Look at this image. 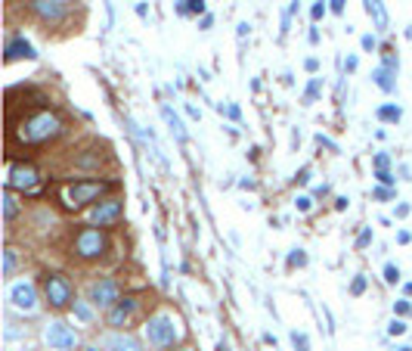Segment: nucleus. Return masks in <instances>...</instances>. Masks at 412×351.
<instances>
[{
	"label": "nucleus",
	"mask_w": 412,
	"mask_h": 351,
	"mask_svg": "<svg viewBox=\"0 0 412 351\" xmlns=\"http://www.w3.org/2000/svg\"><path fill=\"white\" fill-rule=\"evenodd\" d=\"M63 118L56 112H47V109H40V112H31L25 115L19 125H13V137L22 143V147H38V143H47V140H56L59 134H63Z\"/></svg>",
	"instance_id": "f257e3e1"
},
{
	"label": "nucleus",
	"mask_w": 412,
	"mask_h": 351,
	"mask_svg": "<svg viewBox=\"0 0 412 351\" xmlns=\"http://www.w3.org/2000/svg\"><path fill=\"white\" fill-rule=\"evenodd\" d=\"M106 190H109V181H72V184L63 187V202H65V209L78 211L87 202L99 199Z\"/></svg>",
	"instance_id": "f03ea898"
},
{
	"label": "nucleus",
	"mask_w": 412,
	"mask_h": 351,
	"mask_svg": "<svg viewBox=\"0 0 412 351\" xmlns=\"http://www.w3.org/2000/svg\"><path fill=\"white\" fill-rule=\"evenodd\" d=\"M106 249H109V239L99 227H84L81 234L75 236V255H78L81 261H97L106 255Z\"/></svg>",
	"instance_id": "7ed1b4c3"
},
{
	"label": "nucleus",
	"mask_w": 412,
	"mask_h": 351,
	"mask_svg": "<svg viewBox=\"0 0 412 351\" xmlns=\"http://www.w3.org/2000/svg\"><path fill=\"white\" fill-rule=\"evenodd\" d=\"M177 320L170 318V314H152L149 320H146V339H149V345L156 348H168L177 342Z\"/></svg>",
	"instance_id": "20e7f679"
},
{
	"label": "nucleus",
	"mask_w": 412,
	"mask_h": 351,
	"mask_svg": "<svg viewBox=\"0 0 412 351\" xmlns=\"http://www.w3.org/2000/svg\"><path fill=\"white\" fill-rule=\"evenodd\" d=\"M72 295L75 293H72L68 277H63V273H47L44 277V298L53 311H63V308L72 305Z\"/></svg>",
	"instance_id": "39448f33"
},
{
	"label": "nucleus",
	"mask_w": 412,
	"mask_h": 351,
	"mask_svg": "<svg viewBox=\"0 0 412 351\" xmlns=\"http://www.w3.org/2000/svg\"><path fill=\"white\" fill-rule=\"evenodd\" d=\"M38 181L40 174L31 162H10V168H6V187L10 190H34Z\"/></svg>",
	"instance_id": "423d86ee"
},
{
	"label": "nucleus",
	"mask_w": 412,
	"mask_h": 351,
	"mask_svg": "<svg viewBox=\"0 0 412 351\" xmlns=\"http://www.w3.org/2000/svg\"><path fill=\"white\" fill-rule=\"evenodd\" d=\"M87 298H90V305H97V308H112V305H118V298H121V286H118L112 277L93 280L90 289H87Z\"/></svg>",
	"instance_id": "0eeeda50"
},
{
	"label": "nucleus",
	"mask_w": 412,
	"mask_h": 351,
	"mask_svg": "<svg viewBox=\"0 0 412 351\" xmlns=\"http://www.w3.org/2000/svg\"><path fill=\"white\" fill-rule=\"evenodd\" d=\"M10 302H13V308H19V311H25V314L38 311V286L28 283V280L13 283L10 286Z\"/></svg>",
	"instance_id": "6e6552de"
},
{
	"label": "nucleus",
	"mask_w": 412,
	"mask_h": 351,
	"mask_svg": "<svg viewBox=\"0 0 412 351\" xmlns=\"http://www.w3.org/2000/svg\"><path fill=\"white\" fill-rule=\"evenodd\" d=\"M121 211H124V202L118 199V196H112V199H102V202L93 205L90 221H93V224H99V227H109V224H115V221L121 218Z\"/></svg>",
	"instance_id": "1a4fd4ad"
},
{
	"label": "nucleus",
	"mask_w": 412,
	"mask_h": 351,
	"mask_svg": "<svg viewBox=\"0 0 412 351\" xmlns=\"http://www.w3.org/2000/svg\"><path fill=\"white\" fill-rule=\"evenodd\" d=\"M44 342L53 351H72L75 348V332L65 327V323H59V320H53V323H47L44 327Z\"/></svg>",
	"instance_id": "9d476101"
},
{
	"label": "nucleus",
	"mask_w": 412,
	"mask_h": 351,
	"mask_svg": "<svg viewBox=\"0 0 412 351\" xmlns=\"http://www.w3.org/2000/svg\"><path fill=\"white\" fill-rule=\"evenodd\" d=\"M31 13L47 25H59L65 19V4L63 0H31Z\"/></svg>",
	"instance_id": "9b49d317"
},
{
	"label": "nucleus",
	"mask_w": 412,
	"mask_h": 351,
	"mask_svg": "<svg viewBox=\"0 0 412 351\" xmlns=\"http://www.w3.org/2000/svg\"><path fill=\"white\" fill-rule=\"evenodd\" d=\"M134 311H136V295L118 298V305L109 308V323H112V327H121V323H127L134 318Z\"/></svg>",
	"instance_id": "f8f14e48"
},
{
	"label": "nucleus",
	"mask_w": 412,
	"mask_h": 351,
	"mask_svg": "<svg viewBox=\"0 0 412 351\" xmlns=\"http://www.w3.org/2000/svg\"><path fill=\"white\" fill-rule=\"evenodd\" d=\"M34 56L38 53H34V47L22 38V34H16V38L6 41V63H16V59H34Z\"/></svg>",
	"instance_id": "ddd939ff"
},
{
	"label": "nucleus",
	"mask_w": 412,
	"mask_h": 351,
	"mask_svg": "<svg viewBox=\"0 0 412 351\" xmlns=\"http://www.w3.org/2000/svg\"><path fill=\"white\" fill-rule=\"evenodd\" d=\"M106 348L109 351H143V342L131 336V332H112L106 339Z\"/></svg>",
	"instance_id": "4468645a"
},
{
	"label": "nucleus",
	"mask_w": 412,
	"mask_h": 351,
	"mask_svg": "<svg viewBox=\"0 0 412 351\" xmlns=\"http://www.w3.org/2000/svg\"><path fill=\"white\" fill-rule=\"evenodd\" d=\"M161 118H165V122H168L170 134H174L177 140L183 143V140H186V127H183V122H180V115H177V112H174V109H170V106H161Z\"/></svg>",
	"instance_id": "2eb2a0df"
},
{
	"label": "nucleus",
	"mask_w": 412,
	"mask_h": 351,
	"mask_svg": "<svg viewBox=\"0 0 412 351\" xmlns=\"http://www.w3.org/2000/svg\"><path fill=\"white\" fill-rule=\"evenodd\" d=\"M394 68H388V66H381V68H375L372 72V81L379 84V88L384 90V93H394V88H397V81H394Z\"/></svg>",
	"instance_id": "dca6fc26"
},
{
	"label": "nucleus",
	"mask_w": 412,
	"mask_h": 351,
	"mask_svg": "<svg viewBox=\"0 0 412 351\" xmlns=\"http://www.w3.org/2000/svg\"><path fill=\"white\" fill-rule=\"evenodd\" d=\"M16 215H19V199H16V190L6 187V190H4V218H6V224H10Z\"/></svg>",
	"instance_id": "f3484780"
},
{
	"label": "nucleus",
	"mask_w": 412,
	"mask_h": 351,
	"mask_svg": "<svg viewBox=\"0 0 412 351\" xmlns=\"http://www.w3.org/2000/svg\"><path fill=\"white\" fill-rule=\"evenodd\" d=\"M366 10H369V16H375V25H379V28H384V25H388V16H384V6H381V0H366Z\"/></svg>",
	"instance_id": "a211bd4d"
},
{
	"label": "nucleus",
	"mask_w": 412,
	"mask_h": 351,
	"mask_svg": "<svg viewBox=\"0 0 412 351\" xmlns=\"http://www.w3.org/2000/svg\"><path fill=\"white\" fill-rule=\"evenodd\" d=\"M177 13H180V16L205 13V0H177Z\"/></svg>",
	"instance_id": "6ab92c4d"
},
{
	"label": "nucleus",
	"mask_w": 412,
	"mask_h": 351,
	"mask_svg": "<svg viewBox=\"0 0 412 351\" xmlns=\"http://www.w3.org/2000/svg\"><path fill=\"white\" fill-rule=\"evenodd\" d=\"M375 115H379L381 122H394V125H397L400 118H403V109L400 106H379V112H375Z\"/></svg>",
	"instance_id": "aec40b11"
},
{
	"label": "nucleus",
	"mask_w": 412,
	"mask_h": 351,
	"mask_svg": "<svg viewBox=\"0 0 412 351\" xmlns=\"http://www.w3.org/2000/svg\"><path fill=\"white\" fill-rule=\"evenodd\" d=\"M16 268H19V255H16V249H6L4 252V277H13Z\"/></svg>",
	"instance_id": "412c9836"
},
{
	"label": "nucleus",
	"mask_w": 412,
	"mask_h": 351,
	"mask_svg": "<svg viewBox=\"0 0 412 351\" xmlns=\"http://www.w3.org/2000/svg\"><path fill=\"white\" fill-rule=\"evenodd\" d=\"M72 308H75V318H78L81 323H90L93 320V308L87 302H75Z\"/></svg>",
	"instance_id": "4be33fe9"
},
{
	"label": "nucleus",
	"mask_w": 412,
	"mask_h": 351,
	"mask_svg": "<svg viewBox=\"0 0 412 351\" xmlns=\"http://www.w3.org/2000/svg\"><path fill=\"white\" fill-rule=\"evenodd\" d=\"M291 345H295L298 351H310V339H307V332H291Z\"/></svg>",
	"instance_id": "5701e85b"
},
{
	"label": "nucleus",
	"mask_w": 412,
	"mask_h": 351,
	"mask_svg": "<svg viewBox=\"0 0 412 351\" xmlns=\"http://www.w3.org/2000/svg\"><path fill=\"white\" fill-rule=\"evenodd\" d=\"M320 88H322V81H320V78H313L310 84H307V90H304V103H313L316 97H320Z\"/></svg>",
	"instance_id": "b1692460"
},
{
	"label": "nucleus",
	"mask_w": 412,
	"mask_h": 351,
	"mask_svg": "<svg viewBox=\"0 0 412 351\" xmlns=\"http://www.w3.org/2000/svg\"><path fill=\"white\" fill-rule=\"evenodd\" d=\"M304 264H307V255L301 249H295L288 255V268H304Z\"/></svg>",
	"instance_id": "393cba45"
},
{
	"label": "nucleus",
	"mask_w": 412,
	"mask_h": 351,
	"mask_svg": "<svg viewBox=\"0 0 412 351\" xmlns=\"http://www.w3.org/2000/svg\"><path fill=\"white\" fill-rule=\"evenodd\" d=\"M394 314H397V318H409V314H412V305L406 302V298H400V302H394Z\"/></svg>",
	"instance_id": "a878e982"
},
{
	"label": "nucleus",
	"mask_w": 412,
	"mask_h": 351,
	"mask_svg": "<svg viewBox=\"0 0 412 351\" xmlns=\"http://www.w3.org/2000/svg\"><path fill=\"white\" fill-rule=\"evenodd\" d=\"M384 280H388V283H400V268H394V264H384Z\"/></svg>",
	"instance_id": "bb28decb"
},
{
	"label": "nucleus",
	"mask_w": 412,
	"mask_h": 351,
	"mask_svg": "<svg viewBox=\"0 0 412 351\" xmlns=\"http://www.w3.org/2000/svg\"><path fill=\"white\" fill-rule=\"evenodd\" d=\"M388 332H391V336H403V332H406V323L394 318V320H391V327H388Z\"/></svg>",
	"instance_id": "cd10ccee"
},
{
	"label": "nucleus",
	"mask_w": 412,
	"mask_h": 351,
	"mask_svg": "<svg viewBox=\"0 0 412 351\" xmlns=\"http://www.w3.org/2000/svg\"><path fill=\"white\" fill-rule=\"evenodd\" d=\"M325 10H329V6H325V4H322V0H320V4H313V10H310V16H313V22H320V19H322V16H325Z\"/></svg>",
	"instance_id": "c85d7f7f"
},
{
	"label": "nucleus",
	"mask_w": 412,
	"mask_h": 351,
	"mask_svg": "<svg viewBox=\"0 0 412 351\" xmlns=\"http://www.w3.org/2000/svg\"><path fill=\"white\" fill-rule=\"evenodd\" d=\"M369 243H372V230H363V234H359V239H357V246H359V249H366Z\"/></svg>",
	"instance_id": "c756f323"
},
{
	"label": "nucleus",
	"mask_w": 412,
	"mask_h": 351,
	"mask_svg": "<svg viewBox=\"0 0 412 351\" xmlns=\"http://www.w3.org/2000/svg\"><path fill=\"white\" fill-rule=\"evenodd\" d=\"M310 205H313L310 196H298V211H310Z\"/></svg>",
	"instance_id": "7c9ffc66"
},
{
	"label": "nucleus",
	"mask_w": 412,
	"mask_h": 351,
	"mask_svg": "<svg viewBox=\"0 0 412 351\" xmlns=\"http://www.w3.org/2000/svg\"><path fill=\"white\" fill-rule=\"evenodd\" d=\"M375 171H388V156H384V152L375 156Z\"/></svg>",
	"instance_id": "2f4dec72"
},
{
	"label": "nucleus",
	"mask_w": 412,
	"mask_h": 351,
	"mask_svg": "<svg viewBox=\"0 0 412 351\" xmlns=\"http://www.w3.org/2000/svg\"><path fill=\"white\" fill-rule=\"evenodd\" d=\"M363 289H366V277H357V280H354V286H350V293L359 295V293H363Z\"/></svg>",
	"instance_id": "473e14b6"
},
{
	"label": "nucleus",
	"mask_w": 412,
	"mask_h": 351,
	"mask_svg": "<svg viewBox=\"0 0 412 351\" xmlns=\"http://www.w3.org/2000/svg\"><path fill=\"white\" fill-rule=\"evenodd\" d=\"M375 177H379V184H394V177H391V171H375Z\"/></svg>",
	"instance_id": "72a5a7b5"
},
{
	"label": "nucleus",
	"mask_w": 412,
	"mask_h": 351,
	"mask_svg": "<svg viewBox=\"0 0 412 351\" xmlns=\"http://www.w3.org/2000/svg\"><path fill=\"white\" fill-rule=\"evenodd\" d=\"M391 190H388V187H379V190H375V199H391Z\"/></svg>",
	"instance_id": "f704fd0d"
},
{
	"label": "nucleus",
	"mask_w": 412,
	"mask_h": 351,
	"mask_svg": "<svg viewBox=\"0 0 412 351\" xmlns=\"http://www.w3.org/2000/svg\"><path fill=\"white\" fill-rule=\"evenodd\" d=\"M345 4H347V0H332V13H345Z\"/></svg>",
	"instance_id": "c9c22d12"
},
{
	"label": "nucleus",
	"mask_w": 412,
	"mask_h": 351,
	"mask_svg": "<svg viewBox=\"0 0 412 351\" xmlns=\"http://www.w3.org/2000/svg\"><path fill=\"white\" fill-rule=\"evenodd\" d=\"M359 44H363V50H375V38H372V34H366Z\"/></svg>",
	"instance_id": "e433bc0d"
},
{
	"label": "nucleus",
	"mask_w": 412,
	"mask_h": 351,
	"mask_svg": "<svg viewBox=\"0 0 412 351\" xmlns=\"http://www.w3.org/2000/svg\"><path fill=\"white\" fill-rule=\"evenodd\" d=\"M345 68H347V72H354V68H357V56H347L345 59Z\"/></svg>",
	"instance_id": "4c0bfd02"
},
{
	"label": "nucleus",
	"mask_w": 412,
	"mask_h": 351,
	"mask_svg": "<svg viewBox=\"0 0 412 351\" xmlns=\"http://www.w3.org/2000/svg\"><path fill=\"white\" fill-rule=\"evenodd\" d=\"M409 215V205H397V218H406Z\"/></svg>",
	"instance_id": "58836bf2"
},
{
	"label": "nucleus",
	"mask_w": 412,
	"mask_h": 351,
	"mask_svg": "<svg viewBox=\"0 0 412 351\" xmlns=\"http://www.w3.org/2000/svg\"><path fill=\"white\" fill-rule=\"evenodd\" d=\"M406 295H412V283H406Z\"/></svg>",
	"instance_id": "ea45409f"
},
{
	"label": "nucleus",
	"mask_w": 412,
	"mask_h": 351,
	"mask_svg": "<svg viewBox=\"0 0 412 351\" xmlns=\"http://www.w3.org/2000/svg\"><path fill=\"white\" fill-rule=\"evenodd\" d=\"M397 351H412V348H409V345H400V348H397Z\"/></svg>",
	"instance_id": "a19ab883"
},
{
	"label": "nucleus",
	"mask_w": 412,
	"mask_h": 351,
	"mask_svg": "<svg viewBox=\"0 0 412 351\" xmlns=\"http://www.w3.org/2000/svg\"><path fill=\"white\" fill-rule=\"evenodd\" d=\"M174 351H186V348H174Z\"/></svg>",
	"instance_id": "79ce46f5"
}]
</instances>
